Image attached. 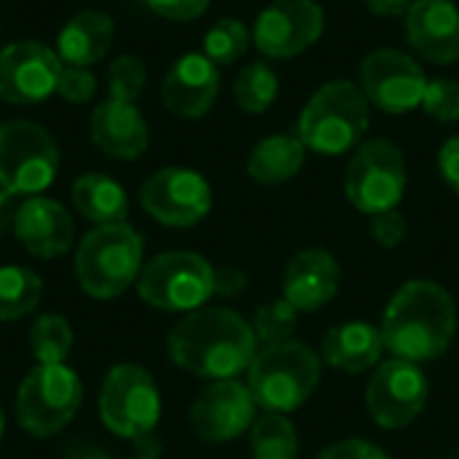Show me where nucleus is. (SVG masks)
Listing matches in <instances>:
<instances>
[{
	"mask_svg": "<svg viewBox=\"0 0 459 459\" xmlns=\"http://www.w3.org/2000/svg\"><path fill=\"white\" fill-rule=\"evenodd\" d=\"M113 19L102 11H81L56 35V54L65 65L91 67L100 62L113 43Z\"/></svg>",
	"mask_w": 459,
	"mask_h": 459,
	"instance_id": "5701e85b",
	"label": "nucleus"
},
{
	"mask_svg": "<svg viewBox=\"0 0 459 459\" xmlns=\"http://www.w3.org/2000/svg\"><path fill=\"white\" fill-rule=\"evenodd\" d=\"M344 194L350 204L366 215L398 210L406 194L403 151L385 137L360 143L344 172Z\"/></svg>",
	"mask_w": 459,
	"mask_h": 459,
	"instance_id": "6e6552de",
	"label": "nucleus"
},
{
	"mask_svg": "<svg viewBox=\"0 0 459 459\" xmlns=\"http://www.w3.org/2000/svg\"><path fill=\"white\" fill-rule=\"evenodd\" d=\"M67 459H108V455L100 452V449H94V446H78V449L70 452Z\"/></svg>",
	"mask_w": 459,
	"mask_h": 459,
	"instance_id": "79ce46f5",
	"label": "nucleus"
},
{
	"mask_svg": "<svg viewBox=\"0 0 459 459\" xmlns=\"http://www.w3.org/2000/svg\"><path fill=\"white\" fill-rule=\"evenodd\" d=\"M73 202L78 212L97 226H113V223H126L129 215V199L126 191L108 175L91 172L81 175L73 183Z\"/></svg>",
	"mask_w": 459,
	"mask_h": 459,
	"instance_id": "393cba45",
	"label": "nucleus"
},
{
	"mask_svg": "<svg viewBox=\"0 0 459 459\" xmlns=\"http://www.w3.org/2000/svg\"><path fill=\"white\" fill-rule=\"evenodd\" d=\"M140 204L153 221L169 229H188L207 218L212 207V191L199 172L186 167H167L143 183Z\"/></svg>",
	"mask_w": 459,
	"mask_h": 459,
	"instance_id": "ddd939ff",
	"label": "nucleus"
},
{
	"mask_svg": "<svg viewBox=\"0 0 459 459\" xmlns=\"http://www.w3.org/2000/svg\"><path fill=\"white\" fill-rule=\"evenodd\" d=\"M62 59L54 48L19 40L0 51V100L11 105H38L56 91Z\"/></svg>",
	"mask_w": 459,
	"mask_h": 459,
	"instance_id": "2eb2a0df",
	"label": "nucleus"
},
{
	"mask_svg": "<svg viewBox=\"0 0 459 459\" xmlns=\"http://www.w3.org/2000/svg\"><path fill=\"white\" fill-rule=\"evenodd\" d=\"M59 169L54 137L32 121L0 124V188L13 196H38Z\"/></svg>",
	"mask_w": 459,
	"mask_h": 459,
	"instance_id": "9d476101",
	"label": "nucleus"
},
{
	"mask_svg": "<svg viewBox=\"0 0 459 459\" xmlns=\"http://www.w3.org/2000/svg\"><path fill=\"white\" fill-rule=\"evenodd\" d=\"M43 296V282L35 272L24 266L0 269V323L19 320L30 315Z\"/></svg>",
	"mask_w": 459,
	"mask_h": 459,
	"instance_id": "a878e982",
	"label": "nucleus"
},
{
	"mask_svg": "<svg viewBox=\"0 0 459 459\" xmlns=\"http://www.w3.org/2000/svg\"><path fill=\"white\" fill-rule=\"evenodd\" d=\"M161 417V398L153 377L134 366L121 363L110 368L100 387V420L102 425L129 441H143L153 436Z\"/></svg>",
	"mask_w": 459,
	"mask_h": 459,
	"instance_id": "1a4fd4ad",
	"label": "nucleus"
},
{
	"mask_svg": "<svg viewBox=\"0 0 459 459\" xmlns=\"http://www.w3.org/2000/svg\"><path fill=\"white\" fill-rule=\"evenodd\" d=\"M159 16L164 19H172V22H191V19H199L210 0H145Z\"/></svg>",
	"mask_w": 459,
	"mask_h": 459,
	"instance_id": "c9c22d12",
	"label": "nucleus"
},
{
	"mask_svg": "<svg viewBox=\"0 0 459 459\" xmlns=\"http://www.w3.org/2000/svg\"><path fill=\"white\" fill-rule=\"evenodd\" d=\"M13 231L35 258H59L73 245L70 212L46 196H30L13 218Z\"/></svg>",
	"mask_w": 459,
	"mask_h": 459,
	"instance_id": "aec40b11",
	"label": "nucleus"
},
{
	"mask_svg": "<svg viewBox=\"0 0 459 459\" xmlns=\"http://www.w3.org/2000/svg\"><path fill=\"white\" fill-rule=\"evenodd\" d=\"M97 91V78L89 73V67H73V65H62L59 81H56V94L73 105L89 102Z\"/></svg>",
	"mask_w": 459,
	"mask_h": 459,
	"instance_id": "72a5a7b5",
	"label": "nucleus"
},
{
	"mask_svg": "<svg viewBox=\"0 0 459 459\" xmlns=\"http://www.w3.org/2000/svg\"><path fill=\"white\" fill-rule=\"evenodd\" d=\"M457 459H459V457H457Z\"/></svg>",
	"mask_w": 459,
	"mask_h": 459,
	"instance_id": "a18cd8bd",
	"label": "nucleus"
},
{
	"mask_svg": "<svg viewBox=\"0 0 459 459\" xmlns=\"http://www.w3.org/2000/svg\"><path fill=\"white\" fill-rule=\"evenodd\" d=\"M371 237L385 250H393L406 237V218L398 210H387L379 215H371Z\"/></svg>",
	"mask_w": 459,
	"mask_h": 459,
	"instance_id": "f704fd0d",
	"label": "nucleus"
},
{
	"mask_svg": "<svg viewBox=\"0 0 459 459\" xmlns=\"http://www.w3.org/2000/svg\"><path fill=\"white\" fill-rule=\"evenodd\" d=\"M406 38L409 46L428 62H457L459 8L452 0H414L406 11Z\"/></svg>",
	"mask_w": 459,
	"mask_h": 459,
	"instance_id": "a211bd4d",
	"label": "nucleus"
},
{
	"mask_svg": "<svg viewBox=\"0 0 459 459\" xmlns=\"http://www.w3.org/2000/svg\"><path fill=\"white\" fill-rule=\"evenodd\" d=\"M438 172L446 180V186L459 194V134L446 140L438 151Z\"/></svg>",
	"mask_w": 459,
	"mask_h": 459,
	"instance_id": "4c0bfd02",
	"label": "nucleus"
},
{
	"mask_svg": "<svg viewBox=\"0 0 459 459\" xmlns=\"http://www.w3.org/2000/svg\"><path fill=\"white\" fill-rule=\"evenodd\" d=\"M137 293L161 312H196L215 296V269L196 253H161L137 277Z\"/></svg>",
	"mask_w": 459,
	"mask_h": 459,
	"instance_id": "423d86ee",
	"label": "nucleus"
},
{
	"mask_svg": "<svg viewBox=\"0 0 459 459\" xmlns=\"http://www.w3.org/2000/svg\"><path fill=\"white\" fill-rule=\"evenodd\" d=\"M250 48V32L239 19H221L204 35V56L215 65H234Z\"/></svg>",
	"mask_w": 459,
	"mask_h": 459,
	"instance_id": "c756f323",
	"label": "nucleus"
},
{
	"mask_svg": "<svg viewBox=\"0 0 459 459\" xmlns=\"http://www.w3.org/2000/svg\"><path fill=\"white\" fill-rule=\"evenodd\" d=\"M280 94V78L277 73L266 65V62H250L239 70L237 81H234V97L237 105L245 113H266L272 108V102Z\"/></svg>",
	"mask_w": 459,
	"mask_h": 459,
	"instance_id": "cd10ccee",
	"label": "nucleus"
},
{
	"mask_svg": "<svg viewBox=\"0 0 459 459\" xmlns=\"http://www.w3.org/2000/svg\"><path fill=\"white\" fill-rule=\"evenodd\" d=\"M3 430H5V417H3V409H0V441H3Z\"/></svg>",
	"mask_w": 459,
	"mask_h": 459,
	"instance_id": "37998d69",
	"label": "nucleus"
},
{
	"mask_svg": "<svg viewBox=\"0 0 459 459\" xmlns=\"http://www.w3.org/2000/svg\"><path fill=\"white\" fill-rule=\"evenodd\" d=\"M342 285L339 261L320 247L301 250L290 258L282 274V299L296 312H317L323 309Z\"/></svg>",
	"mask_w": 459,
	"mask_h": 459,
	"instance_id": "6ab92c4d",
	"label": "nucleus"
},
{
	"mask_svg": "<svg viewBox=\"0 0 459 459\" xmlns=\"http://www.w3.org/2000/svg\"><path fill=\"white\" fill-rule=\"evenodd\" d=\"M83 401L81 379L65 363L35 366L19 385L16 420L35 438L62 433L78 414Z\"/></svg>",
	"mask_w": 459,
	"mask_h": 459,
	"instance_id": "0eeeda50",
	"label": "nucleus"
},
{
	"mask_svg": "<svg viewBox=\"0 0 459 459\" xmlns=\"http://www.w3.org/2000/svg\"><path fill=\"white\" fill-rule=\"evenodd\" d=\"M317 459H390L379 446L363 441V438H344L328 449H323Z\"/></svg>",
	"mask_w": 459,
	"mask_h": 459,
	"instance_id": "e433bc0d",
	"label": "nucleus"
},
{
	"mask_svg": "<svg viewBox=\"0 0 459 459\" xmlns=\"http://www.w3.org/2000/svg\"><path fill=\"white\" fill-rule=\"evenodd\" d=\"M221 73L204 54H183L164 75L161 100L180 118H202L218 100Z\"/></svg>",
	"mask_w": 459,
	"mask_h": 459,
	"instance_id": "f3484780",
	"label": "nucleus"
},
{
	"mask_svg": "<svg viewBox=\"0 0 459 459\" xmlns=\"http://www.w3.org/2000/svg\"><path fill=\"white\" fill-rule=\"evenodd\" d=\"M422 108L436 121H444V124L459 121V81H452V78L428 81Z\"/></svg>",
	"mask_w": 459,
	"mask_h": 459,
	"instance_id": "473e14b6",
	"label": "nucleus"
},
{
	"mask_svg": "<svg viewBox=\"0 0 459 459\" xmlns=\"http://www.w3.org/2000/svg\"><path fill=\"white\" fill-rule=\"evenodd\" d=\"M320 377L323 358L312 347L288 339L264 344L255 352L247 368V387L261 409L290 414L315 395Z\"/></svg>",
	"mask_w": 459,
	"mask_h": 459,
	"instance_id": "7ed1b4c3",
	"label": "nucleus"
},
{
	"mask_svg": "<svg viewBox=\"0 0 459 459\" xmlns=\"http://www.w3.org/2000/svg\"><path fill=\"white\" fill-rule=\"evenodd\" d=\"M360 89L374 108L401 116L422 108L428 75L414 56L398 48H377L360 65Z\"/></svg>",
	"mask_w": 459,
	"mask_h": 459,
	"instance_id": "f8f14e48",
	"label": "nucleus"
},
{
	"mask_svg": "<svg viewBox=\"0 0 459 459\" xmlns=\"http://www.w3.org/2000/svg\"><path fill=\"white\" fill-rule=\"evenodd\" d=\"M94 145L118 161H132L148 148V124L134 102L108 100L91 113Z\"/></svg>",
	"mask_w": 459,
	"mask_h": 459,
	"instance_id": "412c9836",
	"label": "nucleus"
},
{
	"mask_svg": "<svg viewBox=\"0 0 459 459\" xmlns=\"http://www.w3.org/2000/svg\"><path fill=\"white\" fill-rule=\"evenodd\" d=\"M307 159V145L299 134L264 137L247 156V175L261 186H282L293 180Z\"/></svg>",
	"mask_w": 459,
	"mask_h": 459,
	"instance_id": "b1692460",
	"label": "nucleus"
},
{
	"mask_svg": "<svg viewBox=\"0 0 459 459\" xmlns=\"http://www.w3.org/2000/svg\"><path fill=\"white\" fill-rule=\"evenodd\" d=\"M30 347L38 366H59L70 355L73 331L62 315H40L30 331Z\"/></svg>",
	"mask_w": 459,
	"mask_h": 459,
	"instance_id": "c85d7f7f",
	"label": "nucleus"
},
{
	"mask_svg": "<svg viewBox=\"0 0 459 459\" xmlns=\"http://www.w3.org/2000/svg\"><path fill=\"white\" fill-rule=\"evenodd\" d=\"M250 449L255 459H299V433L285 414L266 411L250 428Z\"/></svg>",
	"mask_w": 459,
	"mask_h": 459,
	"instance_id": "bb28decb",
	"label": "nucleus"
},
{
	"mask_svg": "<svg viewBox=\"0 0 459 459\" xmlns=\"http://www.w3.org/2000/svg\"><path fill=\"white\" fill-rule=\"evenodd\" d=\"M430 385L425 371L409 360H387L382 363L366 387V409L368 417L385 430L409 428L428 406Z\"/></svg>",
	"mask_w": 459,
	"mask_h": 459,
	"instance_id": "9b49d317",
	"label": "nucleus"
},
{
	"mask_svg": "<svg viewBox=\"0 0 459 459\" xmlns=\"http://www.w3.org/2000/svg\"><path fill=\"white\" fill-rule=\"evenodd\" d=\"M296 323H299V312L285 299H277V301L258 307L250 325L261 344H277V342L290 339V333L296 331Z\"/></svg>",
	"mask_w": 459,
	"mask_h": 459,
	"instance_id": "7c9ffc66",
	"label": "nucleus"
},
{
	"mask_svg": "<svg viewBox=\"0 0 459 459\" xmlns=\"http://www.w3.org/2000/svg\"><path fill=\"white\" fill-rule=\"evenodd\" d=\"M16 218L13 210V194H8L5 188H0V234H5V229L11 226V221Z\"/></svg>",
	"mask_w": 459,
	"mask_h": 459,
	"instance_id": "a19ab883",
	"label": "nucleus"
},
{
	"mask_svg": "<svg viewBox=\"0 0 459 459\" xmlns=\"http://www.w3.org/2000/svg\"><path fill=\"white\" fill-rule=\"evenodd\" d=\"M368 11L379 16H406V11L414 5V0H366Z\"/></svg>",
	"mask_w": 459,
	"mask_h": 459,
	"instance_id": "ea45409f",
	"label": "nucleus"
},
{
	"mask_svg": "<svg viewBox=\"0 0 459 459\" xmlns=\"http://www.w3.org/2000/svg\"><path fill=\"white\" fill-rule=\"evenodd\" d=\"M255 398L237 379L212 382L191 406V428L204 444H229L255 422Z\"/></svg>",
	"mask_w": 459,
	"mask_h": 459,
	"instance_id": "dca6fc26",
	"label": "nucleus"
},
{
	"mask_svg": "<svg viewBox=\"0 0 459 459\" xmlns=\"http://www.w3.org/2000/svg\"><path fill=\"white\" fill-rule=\"evenodd\" d=\"M385 352L382 331L371 323L352 320L331 328L323 339L320 358L342 374H360L379 363Z\"/></svg>",
	"mask_w": 459,
	"mask_h": 459,
	"instance_id": "4be33fe9",
	"label": "nucleus"
},
{
	"mask_svg": "<svg viewBox=\"0 0 459 459\" xmlns=\"http://www.w3.org/2000/svg\"><path fill=\"white\" fill-rule=\"evenodd\" d=\"M371 102L352 81L323 83L299 116V140L323 156H342L360 145L368 129Z\"/></svg>",
	"mask_w": 459,
	"mask_h": 459,
	"instance_id": "20e7f679",
	"label": "nucleus"
},
{
	"mask_svg": "<svg viewBox=\"0 0 459 459\" xmlns=\"http://www.w3.org/2000/svg\"><path fill=\"white\" fill-rule=\"evenodd\" d=\"M134 459H153V457H143V455H140V457H134Z\"/></svg>",
	"mask_w": 459,
	"mask_h": 459,
	"instance_id": "c03bdc74",
	"label": "nucleus"
},
{
	"mask_svg": "<svg viewBox=\"0 0 459 459\" xmlns=\"http://www.w3.org/2000/svg\"><path fill=\"white\" fill-rule=\"evenodd\" d=\"M385 350L398 360H438L455 342L457 307L444 285L433 280H409L387 304L382 317Z\"/></svg>",
	"mask_w": 459,
	"mask_h": 459,
	"instance_id": "f03ea898",
	"label": "nucleus"
},
{
	"mask_svg": "<svg viewBox=\"0 0 459 459\" xmlns=\"http://www.w3.org/2000/svg\"><path fill=\"white\" fill-rule=\"evenodd\" d=\"M143 272V237L129 223L91 229L75 250V277L91 299L121 296Z\"/></svg>",
	"mask_w": 459,
	"mask_h": 459,
	"instance_id": "39448f33",
	"label": "nucleus"
},
{
	"mask_svg": "<svg viewBox=\"0 0 459 459\" xmlns=\"http://www.w3.org/2000/svg\"><path fill=\"white\" fill-rule=\"evenodd\" d=\"M325 13L315 0H274L253 27L258 51L269 59H290L307 51L323 35Z\"/></svg>",
	"mask_w": 459,
	"mask_h": 459,
	"instance_id": "4468645a",
	"label": "nucleus"
},
{
	"mask_svg": "<svg viewBox=\"0 0 459 459\" xmlns=\"http://www.w3.org/2000/svg\"><path fill=\"white\" fill-rule=\"evenodd\" d=\"M247 288V274L237 266H223L215 272V296L223 299H234L239 293H245Z\"/></svg>",
	"mask_w": 459,
	"mask_h": 459,
	"instance_id": "58836bf2",
	"label": "nucleus"
},
{
	"mask_svg": "<svg viewBox=\"0 0 459 459\" xmlns=\"http://www.w3.org/2000/svg\"><path fill=\"white\" fill-rule=\"evenodd\" d=\"M172 363L199 379H237L250 368L258 339L253 325L223 307L188 312L167 336Z\"/></svg>",
	"mask_w": 459,
	"mask_h": 459,
	"instance_id": "f257e3e1",
	"label": "nucleus"
},
{
	"mask_svg": "<svg viewBox=\"0 0 459 459\" xmlns=\"http://www.w3.org/2000/svg\"><path fill=\"white\" fill-rule=\"evenodd\" d=\"M145 81H148V70L137 56L132 54L118 56L110 65V100L137 102V97L145 89Z\"/></svg>",
	"mask_w": 459,
	"mask_h": 459,
	"instance_id": "2f4dec72",
	"label": "nucleus"
}]
</instances>
